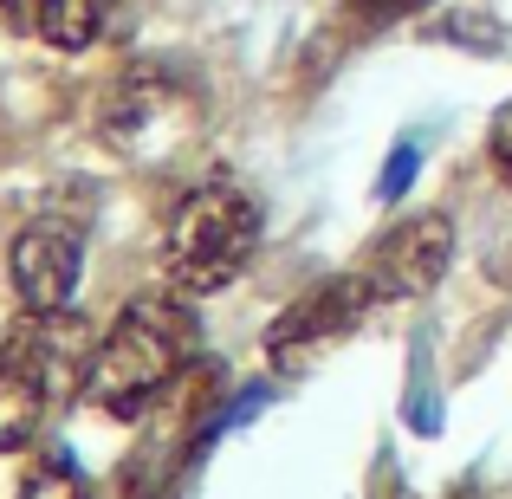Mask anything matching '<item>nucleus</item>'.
Listing matches in <instances>:
<instances>
[{
	"label": "nucleus",
	"instance_id": "obj_1",
	"mask_svg": "<svg viewBox=\"0 0 512 499\" xmlns=\"http://www.w3.org/2000/svg\"><path fill=\"white\" fill-rule=\"evenodd\" d=\"M195 350H201L195 305L169 299V292H137L117 312V325L104 331L85 402H98L111 422H137V415H150L163 389H175V376L195 363Z\"/></svg>",
	"mask_w": 512,
	"mask_h": 499
},
{
	"label": "nucleus",
	"instance_id": "obj_2",
	"mask_svg": "<svg viewBox=\"0 0 512 499\" xmlns=\"http://www.w3.org/2000/svg\"><path fill=\"white\" fill-rule=\"evenodd\" d=\"M260 247V208L240 188L214 182L175 201L169 240H163V273L182 292H221L227 279H240V266Z\"/></svg>",
	"mask_w": 512,
	"mask_h": 499
},
{
	"label": "nucleus",
	"instance_id": "obj_3",
	"mask_svg": "<svg viewBox=\"0 0 512 499\" xmlns=\"http://www.w3.org/2000/svg\"><path fill=\"white\" fill-rule=\"evenodd\" d=\"M195 124H201V98L182 85V78L156 72V65H130V72L98 98L104 143H111L117 156H137V163L182 150V143L195 137Z\"/></svg>",
	"mask_w": 512,
	"mask_h": 499
},
{
	"label": "nucleus",
	"instance_id": "obj_4",
	"mask_svg": "<svg viewBox=\"0 0 512 499\" xmlns=\"http://www.w3.org/2000/svg\"><path fill=\"white\" fill-rule=\"evenodd\" d=\"M376 299V286L363 279V266H350V273H331L325 286H312L305 299H292L286 312L273 318V331H266V350H273V370H299L312 350L338 344V337H350L363 325V312Z\"/></svg>",
	"mask_w": 512,
	"mask_h": 499
},
{
	"label": "nucleus",
	"instance_id": "obj_5",
	"mask_svg": "<svg viewBox=\"0 0 512 499\" xmlns=\"http://www.w3.org/2000/svg\"><path fill=\"white\" fill-rule=\"evenodd\" d=\"M0 357L33 376L52 402H65V396H85L91 363H98V337H91V325L72 305H65V312H26L20 325L7 331Z\"/></svg>",
	"mask_w": 512,
	"mask_h": 499
},
{
	"label": "nucleus",
	"instance_id": "obj_6",
	"mask_svg": "<svg viewBox=\"0 0 512 499\" xmlns=\"http://www.w3.org/2000/svg\"><path fill=\"white\" fill-rule=\"evenodd\" d=\"M448 266H454V221L448 214H415L370 247L363 279L376 286V299H422V292L441 286Z\"/></svg>",
	"mask_w": 512,
	"mask_h": 499
},
{
	"label": "nucleus",
	"instance_id": "obj_7",
	"mask_svg": "<svg viewBox=\"0 0 512 499\" xmlns=\"http://www.w3.org/2000/svg\"><path fill=\"white\" fill-rule=\"evenodd\" d=\"M7 273H13V292H20L26 312H65L78 292V273H85V240H78L72 221L46 214V221L13 234Z\"/></svg>",
	"mask_w": 512,
	"mask_h": 499
},
{
	"label": "nucleus",
	"instance_id": "obj_8",
	"mask_svg": "<svg viewBox=\"0 0 512 499\" xmlns=\"http://www.w3.org/2000/svg\"><path fill=\"white\" fill-rule=\"evenodd\" d=\"M111 20H117V0H39V7H33L39 39H46V46H59V52L98 46Z\"/></svg>",
	"mask_w": 512,
	"mask_h": 499
},
{
	"label": "nucleus",
	"instance_id": "obj_9",
	"mask_svg": "<svg viewBox=\"0 0 512 499\" xmlns=\"http://www.w3.org/2000/svg\"><path fill=\"white\" fill-rule=\"evenodd\" d=\"M46 389L33 383L26 370H13L7 357H0V454L20 448V441H33V428L46 422Z\"/></svg>",
	"mask_w": 512,
	"mask_h": 499
},
{
	"label": "nucleus",
	"instance_id": "obj_10",
	"mask_svg": "<svg viewBox=\"0 0 512 499\" xmlns=\"http://www.w3.org/2000/svg\"><path fill=\"white\" fill-rule=\"evenodd\" d=\"M415 169H422V143L402 137L396 150H389L383 175H376V201H402V195H409V182H415Z\"/></svg>",
	"mask_w": 512,
	"mask_h": 499
},
{
	"label": "nucleus",
	"instance_id": "obj_11",
	"mask_svg": "<svg viewBox=\"0 0 512 499\" xmlns=\"http://www.w3.org/2000/svg\"><path fill=\"white\" fill-rule=\"evenodd\" d=\"M428 0H344V26H357V33H376V26H396L409 20V13H422Z\"/></svg>",
	"mask_w": 512,
	"mask_h": 499
},
{
	"label": "nucleus",
	"instance_id": "obj_12",
	"mask_svg": "<svg viewBox=\"0 0 512 499\" xmlns=\"http://www.w3.org/2000/svg\"><path fill=\"white\" fill-rule=\"evenodd\" d=\"M20 499H85L78 493V467L65 454H52L46 467H33V480L20 487Z\"/></svg>",
	"mask_w": 512,
	"mask_h": 499
},
{
	"label": "nucleus",
	"instance_id": "obj_13",
	"mask_svg": "<svg viewBox=\"0 0 512 499\" xmlns=\"http://www.w3.org/2000/svg\"><path fill=\"white\" fill-rule=\"evenodd\" d=\"M480 266H487L493 286H506V292H512V221L487 234V247H480Z\"/></svg>",
	"mask_w": 512,
	"mask_h": 499
},
{
	"label": "nucleus",
	"instance_id": "obj_14",
	"mask_svg": "<svg viewBox=\"0 0 512 499\" xmlns=\"http://www.w3.org/2000/svg\"><path fill=\"white\" fill-rule=\"evenodd\" d=\"M487 156H493V169H500V182L512 188V104H500V111H493V130H487Z\"/></svg>",
	"mask_w": 512,
	"mask_h": 499
},
{
	"label": "nucleus",
	"instance_id": "obj_15",
	"mask_svg": "<svg viewBox=\"0 0 512 499\" xmlns=\"http://www.w3.org/2000/svg\"><path fill=\"white\" fill-rule=\"evenodd\" d=\"M26 26V0H0V46Z\"/></svg>",
	"mask_w": 512,
	"mask_h": 499
}]
</instances>
